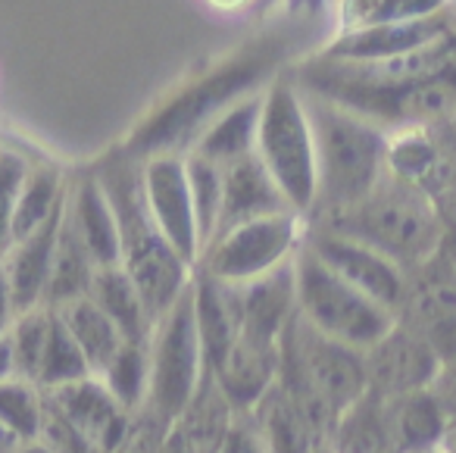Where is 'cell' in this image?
I'll list each match as a JSON object with an SVG mask.
<instances>
[{
  "label": "cell",
  "instance_id": "obj_36",
  "mask_svg": "<svg viewBox=\"0 0 456 453\" xmlns=\"http://www.w3.org/2000/svg\"><path fill=\"white\" fill-rule=\"evenodd\" d=\"M178 422L159 416L157 409L144 407L132 416L126 434L116 441V447L110 453H163L169 444L172 432H175Z\"/></svg>",
  "mask_w": 456,
  "mask_h": 453
},
{
  "label": "cell",
  "instance_id": "obj_7",
  "mask_svg": "<svg viewBox=\"0 0 456 453\" xmlns=\"http://www.w3.org/2000/svg\"><path fill=\"white\" fill-rule=\"evenodd\" d=\"M294 276H297V316L325 338L362 353L394 325V316L385 307L344 282L306 244H300L294 253Z\"/></svg>",
  "mask_w": 456,
  "mask_h": 453
},
{
  "label": "cell",
  "instance_id": "obj_25",
  "mask_svg": "<svg viewBox=\"0 0 456 453\" xmlns=\"http://www.w3.org/2000/svg\"><path fill=\"white\" fill-rule=\"evenodd\" d=\"M266 453H316L325 438L297 400L275 382V388L248 413Z\"/></svg>",
  "mask_w": 456,
  "mask_h": 453
},
{
  "label": "cell",
  "instance_id": "obj_10",
  "mask_svg": "<svg viewBox=\"0 0 456 453\" xmlns=\"http://www.w3.org/2000/svg\"><path fill=\"white\" fill-rule=\"evenodd\" d=\"M304 235L306 219L297 213L244 222L216 235L197 259V269L225 284H248L294 259Z\"/></svg>",
  "mask_w": 456,
  "mask_h": 453
},
{
  "label": "cell",
  "instance_id": "obj_9",
  "mask_svg": "<svg viewBox=\"0 0 456 453\" xmlns=\"http://www.w3.org/2000/svg\"><path fill=\"white\" fill-rule=\"evenodd\" d=\"M329 101L360 113L379 128L403 132L435 122H447L456 113V76H437L412 85H344V82H297Z\"/></svg>",
  "mask_w": 456,
  "mask_h": 453
},
{
  "label": "cell",
  "instance_id": "obj_44",
  "mask_svg": "<svg viewBox=\"0 0 456 453\" xmlns=\"http://www.w3.org/2000/svg\"><path fill=\"white\" fill-rule=\"evenodd\" d=\"M207 4L216 10H241V7H250L254 0H207Z\"/></svg>",
  "mask_w": 456,
  "mask_h": 453
},
{
  "label": "cell",
  "instance_id": "obj_48",
  "mask_svg": "<svg viewBox=\"0 0 456 453\" xmlns=\"http://www.w3.org/2000/svg\"><path fill=\"white\" fill-rule=\"evenodd\" d=\"M450 122H453V128H456V113H453V119H450Z\"/></svg>",
  "mask_w": 456,
  "mask_h": 453
},
{
  "label": "cell",
  "instance_id": "obj_14",
  "mask_svg": "<svg viewBox=\"0 0 456 453\" xmlns=\"http://www.w3.org/2000/svg\"><path fill=\"white\" fill-rule=\"evenodd\" d=\"M362 366H366L369 394L391 400V397L435 388L444 359L416 332L394 319V325L369 350H362Z\"/></svg>",
  "mask_w": 456,
  "mask_h": 453
},
{
  "label": "cell",
  "instance_id": "obj_40",
  "mask_svg": "<svg viewBox=\"0 0 456 453\" xmlns=\"http://www.w3.org/2000/svg\"><path fill=\"white\" fill-rule=\"evenodd\" d=\"M435 391L444 400V407L450 409V416L456 419V359H447V363H444L441 375H437V382H435Z\"/></svg>",
  "mask_w": 456,
  "mask_h": 453
},
{
  "label": "cell",
  "instance_id": "obj_41",
  "mask_svg": "<svg viewBox=\"0 0 456 453\" xmlns=\"http://www.w3.org/2000/svg\"><path fill=\"white\" fill-rule=\"evenodd\" d=\"M16 319V307H13V297H10V284H7V276L0 269V338L10 332Z\"/></svg>",
  "mask_w": 456,
  "mask_h": 453
},
{
  "label": "cell",
  "instance_id": "obj_20",
  "mask_svg": "<svg viewBox=\"0 0 456 453\" xmlns=\"http://www.w3.org/2000/svg\"><path fill=\"white\" fill-rule=\"evenodd\" d=\"M241 301V334L256 341L279 344L288 322L297 316V276L294 259L285 266L254 278L248 284H235Z\"/></svg>",
  "mask_w": 456,
  "mask_h": 453
},
{
  "label": "cell",
  "instance_id": "obj_28",
  "mask_svg": "<svg viewBox=\"0 0 456 453\" xmlns=\"http://www.w3.org/2000/svg\"><path fill=\"white\" fill-rule=\"evenodd\" d=\"M88 297L113 319V325L119 328L126 341H134V344H147L151 341L153 322L157 319H153L141 291L134 288V282L128 278V272L122 266L97 269Z\"/></svg>",
  "mask_w": 456,
  "mask_h": 453
},
{
  "label": "cell",
  "instance_id": "obj_24",
  "mask_svg": "<svg viewBox=\"0 0 456 453\" xmlns=\"http://www.w3.org/2000/svg\"><path fill=\"white\" fill-rule=\"evenodd\" d=\"M191 301H194V319H197V332H200L207 369H213L232 350L238 334H241V301H238V288L194 269Z\"/></svg>",
  "mask_w": 456,
  "mask_h": 453
},
{
  "label": "cell",
  "instance_id": "obj_3",
  "mask_svg": "<svg viewBox=\"0 0 456 453\" xmlns=\"http://www.w3.org/2000/svg\"><path fill=\"white\" fill-rule=\"evenodd\" d=\"M103 191L110 197V207L116 213L122 241V269L141 291L153 319L166 313L182 297V291L194 278V266L184 263L175 247L163 238V232L153 222L151 210L141 188V163L126 153H113L97 169Z\"/></svg>",
  "mask_w": 456,
  "mask_h": 453
},
{
  "label": "cell",
  "instance_id": "obj_34",
  "mask_svg": "<svg viewBox=\"0 0 456 453\" xmlns=\"http://www.w3.org/2000/svg\"><path fill=\"white\" fill-rule=\"evenodd\" d=\"M45 413V391L28 378H7L0 382V422L20 441H35Z\"/></svg>",
  "mask_w": 456,
  "mask_h": 453
},
{
  "label": "cell",
  "instance_id": "obj_26",
  "mask_svg": "<svg viewBox=\"0 0 456 453\" xmlns=\"http://www.w3.org/2000/svg\"><path fill=\"white\" fill-rule=\"evenodd\" d=\"M260 110H263V91L238 101L232 110L219 116L207 132L200 135L191 153L209 160L216 166H228L235 160H244L256 153V128H260Z\"/></svg>",
  "mask_w": 456,
  "mask_h": 453
},
{
  "label": "cell",
  "instance_id": "obj_2",
  "mask_svg": "<svg viewBox=\"0 0 456 453\" xmlns=\"http://www.w3.org/2000/svg\"><path fill=\"white\" fill-rule=\"evenodd\" d=\"M300 91L316 147V207L306 222H319L356 207L381 182L387 132L316 91Z\"/></svg>",
  "mask_w": 456,
  "mask_h": 453
},
{
  "label": "cell",
  "instance_id": "obj_15",
  "mask_svg": "<svg viewBox=\"0 0 456 453\" xmlns=\"http://www.w3.org/2000/svg\"><path fill=\"white\" fill-rule=\"evenodd\" d=\"M141 188L153 222L163 238L175 247V253L197 269L200 259V238H197L194 203H191L188 169L182 153H163L141 163Z\"/></svg>",
  "mask_w": 456,
  "mask_h": 453
},
{
  "label": "cell",
  "instance_id": "obj_12",
  "mask_svg": "<svg viewBox=\"0 0 456 453\" xmlns=\"http://www.w3.org/2000/svg\"><path fill=\"white\" fill-rule=\"evenodd\" d=\"M304 244L322 259L329 269H335L344 282H350L356 291L385 307L391 316H397L400 301L406 291V272L394 259L379 253L375 247L350 238V235L331 232V228L306 226Z\"/></svg>",
  "mask_w": 456,
  "mask_h": 453
},
{
  "label": "cell",
  "instance_id": "obj_23",
  "mask_svg": "<svg viewBox=\"0 0 456 453\" xmlns=\"http://www.w3.org/2000/svg\"><path fill=\"white\" fill-rule=\"evenodd\" d=\"M63 210H66V203L60 207V213L51 216L35 235L16 241V244L7 251V257H4V263H0V269H4V276H7L16 316L45 307V288H47V276H51L53 244H57Z\"/></svg>",
  "mask_w": 456,
  "mask_h": 453
},
{
  "label": "cell",
  "instance_id": "obj_38",
  "mask_svg": "<svg viewBox=\"0 0 456 453\" xmlns=\"http://www.w3.org/2000/svg\"><path fill=\"white\" fill-rule=\"evenodd\" d=\"M450 7V0H381L366 26H387V22H416L437 16ZM362 26V29H366Z\"/></svg>",
  "mask_w": 456,
  "mask_h": 453
},
{
  "label": "cell",
  "instance_id": "obj_39",
  "mask_svg": "<svg viewBox=\"0 0 456 453\" xmlns=\"http://www.w3.org/2000/svg\"><path fill=\"white\" fill-rule=\"evenodd\" d=\"M381 0H341V32H354L369 22Z\"/></svg>",
  "mask_w": 456,
  "mask_h": 453
},
{
  "label": "cell",
  "instance_id": "obj_37",
  "mask_svg": "<svg viewBox=\"0 0 456 453\" xmlns=\"http://www.w3.org/2000/svg\"><path fill=\"white\" fill-rule=\"evenodd\" d=\"M38 441L41 447H47L51 453H101L57 407L51 403L45 391V413H41V428H38Z\"/></svg>",
  "mask_w": 456,
  "mask_h": 453
},
{
  "label": "cell",
  "instance_id": "obj_42",
  "mask_svg": "<svg viewBox=\"0 0 456 453\" xmlns=\"http://www.w3.org/2000/svg\"><path fill=\"white\" fill-rule=\"evenodd\" d=\"M7 378H20L16 375V359H13V344H10V332L0 338V382Z\"/></svg>",
  "mask_w": 456,
  "mask_h": 453
},
{
  "label": "cell",
  "instance_id": "obj_1",
  "mask_svg": "<svg viewBox=\"0 0 456 453\" xmlns=\"http://www.w3.org/2000/svg\"><path fill=\"white\" fill-rule=\"evenodd\" d=\"M281 60H285V41L279 38H263L235 51L194 82L182 85L157 110H151L126 138L122 153L138 163L163 153H182V157L191 153L200 135L225 110H232L244 97L260 95L273 82Z\"/></svg>",
  "mask_w": 456,
  "mask_h": 453
},
{
  "label": "cell",
  "instance_id": "obj_4",
  "mask_svg": "<svg viewBox=\"0 0 456 453\" xmlns=\"http://www.w3.org/2000/svg\"><path fill=\"white\" fill-rule=\"evenodd\" d=\"M279 359V384L304 407L329 444L338 419L369 394L362 353L294 316L281 332Z\"/></svg>",
  "mask_w": 456,
  "mask_h": 453
},
{
  "label": "cell",
  "instance_id": "obj_46",
  "mask_svg": "<svg viewBox=\"0 0 456 453\" xmlns=\"http://www.w3.org/2000/svg\"><path fill=\"white\" fill-rule=\"evenodd\" d=\"M275 4H281V0H254V4H250V7H254V10H260V13H263V10H273Z\"/></svg>",
  "mask_w": 456,
  "mask_h": 453
},
{
  "label": "cell",
  "instance_id": "obj_22",
  "mask_svg": "<svg viewBox=\"0 0 456 453\" xmlns=\"http://www.w3.org/2000/svg\"><path fill=\"white\" fill-rule=\"evenodd\" d=\"M385 403L387 434L397 453H437L450 432V409L437 397L435 388L416 391V394L391 397Z\"/></svg>",
  "mask_w": 456,
  "mask_h": 453
},
{
  "label": "cell",
  "instance_id": "obj_33",
  "mask_svg": "<svg viewBox=\"0 0 456 453\" xmlns=\"http://www.w3.org/2000/svg\"><path fill=\"white\" fill-rule=\"evenodd\" d=\"M85 375H94L85 363L82 350L72 341L69 328L63 325V319L53 309L51 319V334H47V347H45V359H41V372H38V388L41 391H53L63 388L69 382H78Z\"/></svg>",
  "mask_w": 456,
  "mask_h": 453
},
{
  "label": "cell",
  "instance_id": "obj_32",
  "mask_svg": "<svg viewBox=\"0 0 456 453\" xmlns=\"http://www.w3.org/2000/svg\"><path fill=\"white\" fill-rule=\"evenodd\" d=\"M184 169H188V188L191 203H194V219H197V238H200V253L216 238L222 216V166L209 163V160L197 157V153H184Z\"/></svg>",
  "mask_w": 456,
  "mask_h": 453
},
{
  "label": "cell",
  "instance_id": "obj_8",
  "mask_svg": "<svg viewBox=\"0 0 456 453\" xmlns=\"http://www.w3.org/2000/svg\"><path fill=\"white\" fill-rule=\"evenodd\" d=\"M147 357H151V388H147L144 407L157 409L159 416L172 422H182L209 378L200 332H197L194 319L191 284L153 322Z\"/></svg>",
  "mask_w": 456,
  "mask_h": 453
},
{
  "label": "cell",
  "instance_id": "obj_35",
  "mask_svg": "<svg viewBox=\"0 0 456 453\" xmlns=\"http://www.w3.org/2000/svg\"><path fill=\"white\" fill-rule=\"evenodd\" d=\"M51 319L53 309L38 307L20 313L10 325V344H13V359H16V375L28 378L38 384L41 359H45L47 334H51Z\"/></svg>",
  "mask_w": 456,
  "mask_h": 453
},
{
  "label": "cell",
  "instance_id": "obj_43",
  "mask_svg": "<svg viewBox=\"0 0 456 453\" xmlns=\"http://www.w3.org/2000/svg\"><path fill=\"white\" fill-rule=\"evenodd\" d=\"M22 447H26V441H20L4 422H0V453H20Z\"/></svg>",
  "mask_w": 456,
  "mask_h": 453
},
{
  "label": "cell",
  "instance_id": "obj_29",
  "mask_svg": "<svg viewBox=\"0 0 456 453\" xmlns=\"http://www.w3.org/2000/svg\"><path fill=\"white\" fill-rule=\"evenodd\" d=\"M57 316L63 319V325L69 328L72 341L78 344L85 363H88V369L94 372V375L103 372V366H107L110 359L119 353V347L126 344V338H122V332L113 325V319H110L91 297H78V301L66 303V307L57 309Z\"/></svg>",
  "mask_w": 456,
  "mask_h": 453
},
{
  "label": "cell",
  "instance_id": "obj_19",
  "mask_svg": "<svg viewBox=\"0 0 456 453\" xmlns=\"http://www.w3.org/2000/svg\"><path fill=\"white\" fill-rule=\"evenodd\" d=\"M285 213H294L291 203L285 201L281 188L275 185V178L269 176L256 153L222 166V216L216 235L244 226V222L269 219V216Z\"/></svg>",
  "mask_w": 456,
  "mask_h": 453
},
{
  "label": "cell",
  "instance_id": "obj_31",
  "mask_svg": "<svg viewBox=\"0 0 456 453\" xmlns=\"http://www.w3.org/2000/svg\"><path fill=\"white\" fill-rule=\"evenodd\" d=\"M97 378L107 384L110 394H113L128 413L144 409L147 388H151V357H147V344L126 341V344L119 347V353L103 366V372H97Z\"/></svg>",
  "mask_w": 456,
  "mask_h": 453
},
{
  "label": "cell",
  "instance_id": "obj_45",
  "mask_svg": "<svg viewBox=\"0 0 456 453\" xmlns=\"http://www.w3.org/2000/svg\"><path fill=\"white\" fill-rule=\"evenodd\" d=\"M20 453H51V450H47V447H41L38 444V441H28V444L26 447H22V450Z\"/></svg>",
  "mask_w": 456,
  "mask_h": 453
},
{
  "label": "cell",
  "instance_id": "obj_27",
  "mask_svg": "<svg viewBox=\"0 0 456 453\" xmlns=\"http://www.w3.org/2000/svg\"><path fill=\"white\" fill-rule=\"evenodd\" d=\"M94 276H97L94 259H91L88 247L78 238L76 226H72V219L63 210L57 244H53L51 276H47V288H45V307L60 309V307H66V303L78 301V297H88Z\"/></svg>",
  "mask_w": 456,
  "mask_h": 453
},
{
  "label": "cell",
  "instance_id": "obj_17",
  "mask_svg": "<svg viewBox=\"0 0 456 453\" xmlns=\"http://www.w3.org/2000/svg\"><path fill=\"white\" fill-rule=\"evenodd\" d=\"M279 344L238 334L232 350L209 369V382L235 413L248 416L279 382Z\"/></svg>",
  "mask_w": 456,
  "mask_h": 453
},
{
  "label": "cell",
  "instance_id": "obj_30",
  "mask_svg": "<svg viewBox=\"0 0 456 453\" xmlns=\"http://www.w3.org/2000/svg\"><path fill=\"white\" fill-rule=\"evenodd\" d=\"M66 191H69V182L60 169H53V166H35L32 169L28 166V176L13 203V244L35 235L51 216L60 213V207L66 203Z\"/></svg>",
  "mask_w": 456,
  "mask_h": 453
},
{
  "label": "cell",
  "instance_id": "obj_11",
  "mask_svg": "<svg viewBox=\"0 0 456 453\" xmlns=\"http://www.w3.org/2000/svg\"><path fill=\"white\" fill-rule=\"evenodd\" d=\"M394 319L435 347L444 363L456 359V266L444 247L435 259L406 272V291Z\"/></svg>",
  "mask_w": 456,
  "mask_h": 453
},
{
  "label": "cell",
  "instance_id": "obj_13",
  "mask_svg": "<svg viewBox=\"0 0 456 453\" xmlns=\"http://www.w3.org/2000/svg\"><path fill=\"white\" fill-rule=\"evenodd\" d=\"M387 176L412 185L431 201L456 188V128L453 122H435L422 128H403L387 135Z\"/></svg>",
  "mask_w": 456,
  "mask_h": 453
},
{
  "label": "cell",
  "instance_id": "obj_16",
  "mask_svg": "<svg viewBox=\"0 0 456 453\" xmlns=\"http://www.w3.org/2000/svg\"><path fill=\"white\" fill-rule=\"evenodd\" d=\"M456 29V13L447 7L444 13L428 16L416 22H387V26H366L354 32H341L322 54V60H338V63H375V60H391L400 54H412L419 47L435 45L447 32Z\"/></svg>",
  "mask_w": 456,
  "mask_h": 453
},
{
  "label": "cell",
  "instance_id": "obj_5",
  "mask_svg": "<svg viewBox=\"0 0 456 453\" xmlns=\"http://www.w3.org/2000/svg\"><path fill=\"white\" fill-rule=\"evenodd\" d=\"M306 226L331 228L375 247L403 272L435 259L444 247V222L435 201L400 178L381 176V182L356 207Z\"/></svg>",
  "mask_w": 456,
  "mask_h": 453
},
{
  "label": "cell",
  "instance_id": "obj_18",
  "mask_svg": "<svg viewBox=\"0 0 456 453\" xmlns=\"http://www.w3.org/2000/svg\"><path fill=\"white\" fill-rule=\"evenodd\" d=\"M47 397L101 453L113 450L134 416L110 394V388L97 375H85L63 388H53L47 391Z\"/></svg>",
  "mask_w": 456,
  "mask_h": 453
},
{
  "label": "cell",
  "instance_id": "obj_47",
  "mask_svg": "<svg viewBox=\"0 0 456 453\" xmlns=\"http://www.w3.org/2000/svg\"><path fill=\"white\" fill-rule=\"evenodd\" d=\"M316 453H335V450H331V447L329 444H325V447H319V450Z\"/></svg>",
  "mask_w": 456,
  "mask_h": 453
},
{
  "label": "cell",
  "instance_id": "obj_21",
  "mask_svg": "<svg viewBox=\"0 0 456 453\" xmlns=\"http://www.w3.org/2000/svg\"><path fill=\"white\" fill-rule=\"evenodd\" d=\"M66 216L72 219L97 269H113V266L122 263L119 226H116V213L110 207V197L97 172H85L78 182H69Z\"/></svg>",
  "mask_w": 456,
  "mask_h": 453
},
{
  "label": "cell",
  "instance_id": "obj_6",
  "mask_svg": "<svg viewBox=\"0 0 456 453\" xmlns=\"http://www.w3.org/2000/svg\"><path fill=\"white\" fill-rule=\"evenodd\" d=\"M256 157L297 216L316 207V147L297 78H273L263 88Z\"/></svg>",
  "mask_w": 456,
  "mask_h": 453
}]
</instances>
